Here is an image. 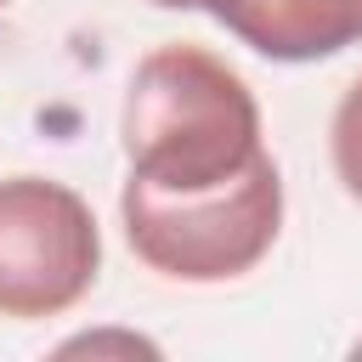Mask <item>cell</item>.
<instances>
[{
  "label": "cell",
  "instance_id": "cell-5",
  "mask_svg": "<svg viewBox=\"0 0 362 362\" xmlns=\"http://www.w3.org/2000/svg\"><path fill=\"white\" fill-rule=\"evenodd\" d=\"M328 147H334V170H339L345 192L362 204V79H351V90L339 96V107H334V130H328Z\"/></svg>",
  "mask_w": 362,
  "mask_h": 362
},
{
  "label": "cell",
  "instance_id": "cell-9",
  "mask_svg": "<svg viewBox=\"0 0 362 362\" xmlns=\"http://www.w3.org/2000/svg\"><path fill=\"white\" fill-rule=\"evenodd\" d=\"M0 6H6V0H0Z\"/></svg>",
  "mask_w": 362,
  "mask_h": 362
},
{
  "label": "cell",
  "instance_id": "cell-3",
  "mask_svg": "<svg viewBox=\"0 0 362 362\" xmlns=\"http://www.w3.org/2000/svg\"><path fill=\"white\" fill-rule=\"evenodd\" d=\"M102 232L90 204L45 175L0 181V317H57L90 294Z\"/></svg>",
  "mask_w": 362,
  "mask_h": 362
},
{
  "label": "cell",
  "instance_id": "cell-2",
  "mask_svg": "<svg viewBox=\"0 0 362 362\" xmlns=\"http://www.w3.org/2000/svg\"><path fill=\"white\" fill-rule=\"evenodd\" d=\"M124 238L141 266L175 283H226L266 260L283 226V175L260 153L243 175L204 192H158L124 181L119 192Z\"/></svg>",
  "mask_w": 362,
  "mask_h": 362
},
{
  "label": "cell",
  "instance_id": "cell-4",
  "mask_svg": "<svg viewBox=\"0 0 362 362\" xmlns=\"http://www.w3.org/2000/svg\"><path fill=\"white\" fill-rule=\"evenodd\" d=\"M198 11L272 62H322L362 45V0H198Z\"/></svg>",
  "mask_w": 362,
  "mask_h": 362
},
{
  "label": "cell",
  "instance_id": "cell-8",
  "mask_svg": "<svg viewBox=\"0 0 362 362\" xmlns=\"http://www.w3.org/2000/svg\"><path fill=\"white\" fill-rule=\"evenodd\" d=\"M356 356H362V345H356Z\"/></svg>",
  "mask_w": 362,
  "mask_h": 362
},
{
  "label": "cell",
  "instance_id": "cell-1",
  "mask_svg": "<svg viewBox=\"0 0 362 362\" xmlns=\"http://www.w3.org/2000/svg\"><path fill=\"white\" fill-rule=\"evenodd\" d=\"M255 90L198 45H164L141 57L124 96L130 181L158 192H204L243 175L260 158Z\"/></svg>",
  "mask_w": 362,
  "mask_h": 362
},
{
  "label": "cell",
  "instance_id": "cell-6",
  "mask_svg": "<svg viewBox=\"0 0 362 362\" xmlns=\"http://www.w3.org/2000/svg\"><path fill=\"white\" fill-rule=\"evenodd\" d=\"M107 345H124V351H158V345H147V339H136V334H85V339H68L62 345V356H74V351H107Z\"/></svg>",
  "mask_w": 362,
  "mask_h": 362
},
{
  "label": "cell",
  "instance_id": "cell-7",
  "mask_svg": "<svg viewBox=\"0 0 362 362\" xmlns=\"http://www.w3.org/2000/svg\"><path fill=\"white\" fill-rule=\"evenodd\" d=\"M147 6H164V11H198V0H147Z\"/></svg>",
  "mask_w": 362,
  "mask_h": 362
}]
</instances>
